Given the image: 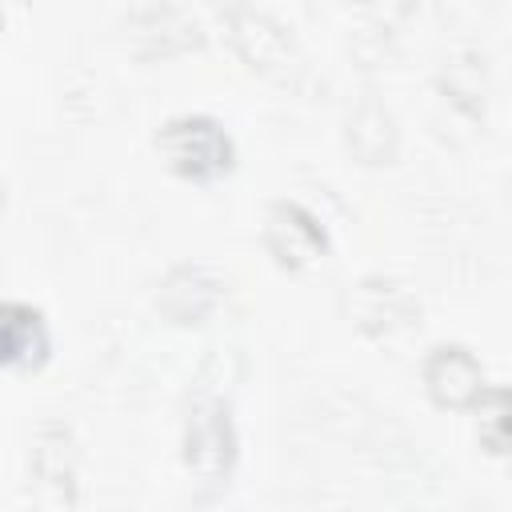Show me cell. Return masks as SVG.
<instances>
[{
  "label": "cell",
  "instance_id": "3957f363",
  "mask_svg": "<svg viewBox=\"0 0 512 512\" xmlns=\"http://www.w3.org/2000/svg\"><path fill=\"white\" fill-rule=\"evenodd\" d=\"M188 464L200 476H220L232 464V424L224 404H208L188 420Z\"/></svg>",
  "mask_w": 512,
  "mask_h": 512
},
{
  "label": "cell",
  "instance_id": "5b68a950",
  "mask_svg": "<svg viewBox=\"0 0 512 512\" xmlns=\"http://www.w3.org/2000/svg\"><path fill=\"white\" fill-rule=\"evenodd\" d=\"M4 316H8V364L12 368H36L40 360H44V352H48V336H44V324H40V312L36 308H28V304H20V300H12L8 308H4Z\"/></svg>",
  "mask_w": 512,
  "mask_h": 512
},
{
  "label": "cell",
  "instance_id": "277c9868",
  "mask_svg": "<svg viewBox=\"0 0 512 512\" xmlns=\"http://www.w3.org/2000/svg\"><path fill=\"white\" fill-rule=\"evenodd\" d=\"M268 244L284 264H304L324 252V232L296 204H276L268 216Z\"/></svg>",
  "mask_w": 512,
  "mask_h": 512
},
{
  "label": "cell",
  "instance_id": "7a4b0ae2",
  "mask_svg": "<svg viewBox=\"0 0 512 512\" xmlns=\"http://www.w3.org/2000/svg\"><path fill=\"white\" fill-rule=\"evenodd\" d=\"M424 380H428V392L448 408H460L480 396V364L460 344L432 348V356L424 364Z\"/></svg>",
  "mask_w": 512,
  "mask_h": 512
},
{
  "label": "cell",
  "instance_id": "8992f818",
  "mask_svg": "<svg viewBox=\"0 0 512 512\" xmlns=\"http://www.w3.org/2000/svg\"><path fill=\"white\" fill-rule=\"evenodd\" d=\"M476 408V432L488 444V452H512V388H480Z\"/></svg>",
  "mask_w": 512,
  "mask_h": 512
},
{
  "label": "cell",
  "instance_id": "6da1fadb",
  "mask_svg": "<svg viewBox=\"0 0 512 512\" xmlns=\"http://www.w3.org/2000/svg\"><path fill=\"white\" fill-rule=\"evenodd\" d=\"M156 144L168 152L172 168L196 180H208L232 164V140L228 132L208 116H176L160 128Z\"/></svg>",
  "mask_w": 512,
  "mask_h": 512
}]
</instances>
